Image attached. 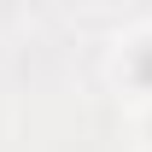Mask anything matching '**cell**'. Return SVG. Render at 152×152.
I'll list each match as a JSON object with an SVG mask.
<instances>
[{
	"label": "cell",
	"instance_id": "cell-1",
	"mask_svg": "<svg viewBox=\"0 0 152 152\" xmlns=\"http://www.w3.org/2000/svg\"><path fill=\"white\" fill-rule=\"evenodd\" d=\"M129 76L140 82V88H152V41H140V47L129 53Z\"/></svg>",
	"mask_w": 152,
	"mask_h": 152
}]
</instances>
